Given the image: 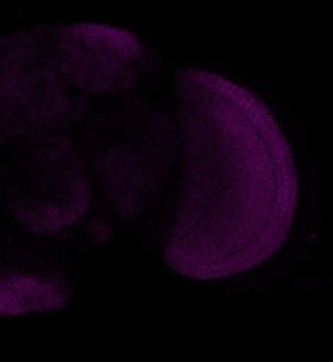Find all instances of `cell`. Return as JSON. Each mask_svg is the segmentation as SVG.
Instances as JSON below:
<instances>
[{"mask_svg": "<svg viewBox=\"0 0 333 362\" xmlns=\"http://www.w3.org/2000/svg\"><path fill=\"white\" fill-rule=\"evenodd\" d=\"M69 299L67 285L55 279L26 273L0 277V317L59 311Z\"/></svg>", "mask_w": 333, "mask_h": 362, "instance_id": "8992f818", "label": "cell"}, {"mask_svg": "<svg viewBox=\"0 0 333 362\" xmlns=\"http://www.w3.org/2000/svg\"><path fill=\"white\" fill-rule=\"evenodd\" d=\"M30 37L0 43V142L32 144L69 111L55 64Z\"/></svg>", "mask_w": 333, "mask_h": 362, "instance_id": "277c9868", "label": "cell"}, {"mask_svg": "<svg viewBox=\"0 0 333 362\" xmlns=\"http://www.w3.org/2000/svg\"><path fill=\"white\" fill-rule=\"evenodd\" d=\"M60 36L55 64L72 86L96 95L123 94L133 86L143 49L130 34L83 25L62 30Z\"/></svg>", "mask_w": 333, "mask_h": 362, "instance_id": "5b68a950", "label": "cell"}, {"mask_svg": "<svg viewBox=\"0 0 333 362\" xmlns=\"http://www.w3.org/2000/svg\"><path fill=\"white\" fill-rule=\"evenodd\" d=\"M77 148L49 134L33 142L14 168L11 210L26 229L53 235L79 223L91 206V188Z\"/></svg>", "mask_w": 333, "mask_h": 362, "instance_id": "3957f363", "label": "cell"}, {"mask_svg": "<svg viewBox=\"0 0 333 362\" xmlns=\"http://www.w3.org/2000/svg\"><path fill=\"white\" fill-rule=\"evenodd\" d=\"M183 170L165 259L179 274L218 279L264 263L295 217L291 149L256 95L213 73L177 78Z\"/></svg>", "mask_w": 333, "mask_h": 362, "instance_id": "6da1fadb", "label": "cell"}, {"mask_svg": "<svg viewBox=\"0 0 333 362\" xmlns=\"http://www.w3.org/2000/svg\"><path fill=\"white\" fill-rule=\"evenodd\" d=\"M88 160L108 202L122 217L150 209L176 153V134L164 114L137 98L120 99L89 119Z\"/></svg>", "mask_w": 333, "mask_h": 362, "instance_id": "7a4b0ae2", "label": "cell"}, {"mask_svg": "<svg viewBox=\"0 0 333 362\" xmlns=\"http://www.w3.org/2000/svg\"><path fill=\"white\" fill-rule=\"evenodd\" d=\"M111 229L107 225H104L103 222H96L91 226V235L95 238L96 241H104L110 236Z\"/></svg>", "mask_w": 333, "mask_h": 362, "instance_id": "52a82bcc", "label": "cell"}]
</instances>
